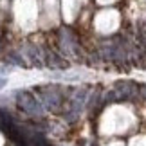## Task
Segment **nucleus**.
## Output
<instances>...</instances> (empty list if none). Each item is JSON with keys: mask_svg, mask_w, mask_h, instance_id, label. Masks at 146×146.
Returning <instances> with one entry per match:
<instances>
[{"mask_svg": "<svg viewBox=\"0 0 146 146\" xmlns=\"http://www.w3.org/2000/svg\"><path fill=\"white\" fill-rule=\"evenodd\" d=\"M16 105H18L20 108L24 110L27 115H31V117H42L43 115L42 105L38 103L36 98L33 96L31 92H27V90L16 92Z\"/></svg>", "mask_w": 146, "mask_h": 146, "instance_id": "nucleus-1", "label": "nucleus"}, {"mask_svg": "<svg viewBox=\"0 0 146 146\" xmlns=\"http://www.w3.org/2000/svg\"><path fill=\"white\" fill-rule=\"evenodd\" d=\"M36 92L40 94L42 101L45 103V106L52 112H58L63 106V96L56 87H40L36 88Z\"/></svg>", "mask_w": 146, "mask_h": 146, "instance_id": "nucleus-2", "label": "nucleus"}, {"mask_svg": "<svg viewBox=\"0 0 146 146\" xmlns=\"http://www.w3.org/2000/svg\"><path fill=\"white\" fill-rule=\"evenodd\" d=\"M5 83H7V80H5V78H2V76H0V88H4V87H5Z\"/></svg>", "mask_w": 146, "mask_h": 146, "instance_id": "nucleus-3", "label": "nucleus"}]
</instances>
